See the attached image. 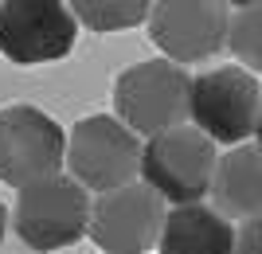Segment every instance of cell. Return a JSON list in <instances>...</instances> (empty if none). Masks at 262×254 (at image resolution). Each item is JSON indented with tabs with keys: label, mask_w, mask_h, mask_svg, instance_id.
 I'll return each instance as SVG.
<instances>
[{
	"label": "cell",
	"mask_w": 262,
	"mask_h": 254,
	"mask_svg": "<svg viewBox=\"0 0 262 254\" xmlns=\"http://www.w3.org/2000/svg\"><path fill=\"white\" fill-rule=\"evenodd\" d=\"M235 254H262V215L247 219L235 231Z\"/></svg>",
	"instance_id": "14"
},
{
	"label": "cell",
	"mask_w": 262,
	"mask_h": 254,
	"mask_svg": "<svg viewBox=\"0 0 262 254\" xmlns=\"http://www.w3.org/2000/svg\"><path fill=\"white\" fill-rule=\"evenodd\" d=\"M157 250L161 254H235V223H227L211 203L168 207Z\"/></svg>",
	"instance_id": "11"
},
{
	"label": "cell",
	"mask_w": 262,
	"mask_h": 254,
	"mask_svg": "<svg viewBox=\"0 0 262 254\" xmlns=\"http://www.w3.org/2000/svg\"><path fill=\"white\" fill-rule=\"evenodd\" d=\"M67 172L78 188L106 196L141 180V137H133L114 113H90L67 137Z\"/></svg>",
	"instance_id": "2"
},
{
	"label": "cell",
	"mask_w": 262,
	"mask_h": 254,
	"mask_svg": "<svg viewBox=\"0 0 262 254\" xmlns=\"http://www.w3.org/2000/svg\"><path fill=\"white\" fill-rule=\"evenodd\" d=\"M208 199L227 223L258 219L262 215V149L258 145H235L227 153H219Z\"/></svg>",
	"instance_id": "10"
},
{
	"label": "cell",
	"mask_w": 262,
	"mask_h": 254,
	"mask_svg": "<svg viewBox=\"0 0 262 254\" xmlns=\"http://www.w3.org/2000/svg\"><path fill=\"white\" fill-rule=\"evenodd\" d=\"M67 156V133L35 106L0 110V180L12 188H28L35 180L59 176Z\"/></svg>",
	"instance_id": "7"
},
{
	"label": "cell",
	"mask_w": 262,
	"mask_h": 254,
	"mask_svg": "<svg viewBox=\"0 0 262 254\" xmlns=\"http://www.w3.org/2000/svg\"><path fill=\"white\" fill-rule=\"evenodd\" d=\"M227 51L243 71H262V0H247L231 8L227 24Z\"/></svg>",
	"instance_id": "13"
},
{
	"label": "cell",
	"mask_w": 262,
	"mask_h": 254,
	"mask_svg": "<svg viewBox=\"0 0 262 254\" xmlns=\"http://www.w3.org/2000/svg\"><path fill=\"white\" fill-rule=\"evenodd\" d=\"M254 141H258V149H262V110H258V125H254Z\"/></svg>",
	"instance_id": "16"
},
{
	"label": "cell",
	"mask_w": 262,
	"mask_h": 254,
	"mask_svg": "<svg viewBox=\"0 0 262 254\" xmlns=\"http://www.w3.org/2000/svg\"><path fill=\"white\" fill-rule=\"evenodd\" d=\"M164 215H168V203L137 180V184L90 199L86 235L102 254H145L161 239Z\"/></svg>",
	"instance_id": "8"
},
{
	"label": "cell",
	"mask_w": 262,
	"mask_h": 254,
	"mask_svg": "<svg viewBox=\"0 0 262 254\" xmlns=\"http://www.w3.org/2000/svg\"><path fill=\"white\" fill-rule=\"evenodd\" d=\"M192 75L168 59H145L125 66L114 82V118L133 137H161L188 125Z\"/></svg>",
	"instance_id": "1"
},
{
	"label": "cell",
	"mask_w": 262,
	"mask_h": 254,
	"mask_svg": "<svg viewBox=\"0 0 262 254\" xmlns=\"http://www.w3.org/2000/svg\"><path fill=\"white\" fill-rule=\"evenodd\" d=\"M149 39L168 63H204L227 47L231 4L223 0H157L149 4Z\"/></svg>",
	"instance_id": "6"
},
{
	"label": "cell",
	"mask_w": 262,
	"mask_h": 254,
	"mask_svg": "<svg viewBox=\"0 0 262 254\" xmlns=\"http://www.w3.org/2000/svg\"><path fill=\"white\" fill-rule=\"evenodd\" d=\"M4 231H8V207L0 203V243H4Z\"/></svg>",
	"instance_id": "15"
},
{
	"label": "cell",
	"mask_w": 262,
	"mask_h": 254,
	"mask_svg": "<svg viewBox=\"0 0 262 254\" xmlns=\"http://www.w3.org/2000/svg\"><path fill=\"white\" fill-rule=\"evenodd\" d=\"M262 110V86L258 78L243 66H211L192 78L188 94V125H196L215 145H243L254 137Z\"/></svg>",
	"instance_id": "4"
},
{
	"label": "cell",
	"mask_w": 262,
	"mask_h": 254,
	"mask_svg": "<svg viewBox=\"0 0 262 254\" xmlns=\"http://www.w3.org/2000/svg\"><path fill=\"white\" fill-rule=\"evenodd\" d=\"M75 24L90 32H125L149 20V0H78L67 4Z\"/></svg>",
	"instance_id": "12"
},
{
	"label": "cell",
	"mask_w": 262,
	"mask_h": 254,
	"mask_svg": "<svg viewBox=\"0 0 262 254\" xmlns=\"http://www.w3.org/2000/svg\"><path fill=\"white\" fill-rule=\"evenodd\" d=\"M215 160V141H208L196 125H176L141 145V184L172 207L204 203V196L211 192Z\"/></svg>",
	"instance_id": "3"
},
{
	"label": "cell",
	"mask_w": 262,
	"mask_h": 254,
	"mask_svg": "<svg viewBox=\"0 0 262 254\" xmlns=\"http://www.w3.org/2000/svg\"><path fill=\"white\" fill-rule=\"evenodd\" d=\"M90 227V192L71 176L35 180L16 196V235L32 250H63L78 243Z\"/></svg>",
	"instance_id": "5"
},
{
	"label": "cell",
	"mask_w": 262,
	"mask_h": 254,
	"mask_svg": "<svg viewBox=\"0 0 262 254\" xmlns=\"http://www.w3.org/2000/svg\"><path fill=\"white\" fill-rule=\"evenodd\" d=\"M78 24L59 0H8L0 4V51L20 66L55 63L71 55Z\"/></svg>",
	"instance_id": "9"
}]
</instances>
